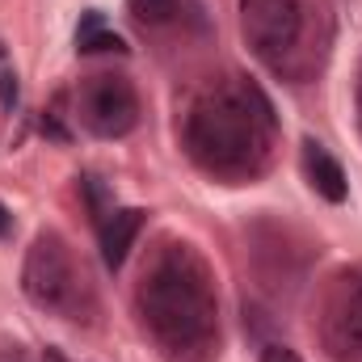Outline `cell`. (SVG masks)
<instances>
[{
	"instance_id": "cell-1",
	"label": "cell",
	"mask_w": 362,
	"mask_h": 362,
	"mask_svg": "<svg viewBox=\"0 0 362 362\" xmlns=\"http://www.w3.org/2000/svg\"><path fill=\"white\" fill-rule=\"evenodd\" d=\"M139 228H144V211H135V206H122V211L105 215V223H101V257H105L110 270H118L127 262Z\"/></svg>"
},
{
	"instance_id": "cell-2",
	"label": "cell",
	"mask_w": 362,
	"mask_h": 362,
	"mask_svg": "<svg viewBox=\"0 0 362 362\" xmlns=\"http://www.w3.org/2000/svg\"><path fill=\"white\" fill-rule=\"evenodd\" d=\"M303 160H308V177L316 185V194L320 198H329V202H346V194H350V185H346V173H341V165L320 148V144H303Z\"/></svg>"
},
{
	"instance_id": "cell-3",
	"label": "cell",
	"mask_w": 362,
	"mask_h": 362,
	"mask_svg": "<svg viewBox=\"0 0 362 362\" xmlns=\"http://www.w3.org/2000/svg\"><path fill=\"white\" fill-rule=\"evenodd\" d=\"M131 4V13L139 17V21H148V25H160V21H169V13H173V0H127Z\"/></svg>"
},
{
	"instance_id": "cell-4",
	"label": "cell",
	"mask_w": 362,
	"mask_h": 362,
	"mask_svg": "<svg viewBox=\"0 0 362 362\" xmlns=\"http://www.w3.org/2000/svg\"><path fill=\"white\" fill-rule=\"evenodd\" d=\"M76 47L85 51V55H97V51H127V42L118 38V34H89V38H76Z\"/></svg>"
},
{
	"instance_id": "cell-5",
	"label": "cell",
	"mask_w": 362,
	"mask_h": 362,
	"mask_svg": "<svg viewBox=\"0 0 362 362\" xmlns=\"http://www.w3.org/2000/svg\"><path fill=\"white\" fill-rule=\"evenodd\" d=\"M0 105H4V110L17 105V76H13V72H0Z\"/></svg>"
},
{
	"instance_id": "cell-6",
	"label": "cell",
	"mask_w": 362,
	"mask_h": 362,
	"mask_svg": "<svg viewBox=\"0 0 362 362\" xmlns=\"http://www.w3.org/2000/svg\"><path fill=\"white\" fill-rule=\"evenodd\" d=\"M262 362H303V358H299L291 346H266V350H262Z\"/></svg>"
},
{
	"instance_id": "cell-7",
	"label": "cell",
	"mask_w": 362,
	"mask_h": 362,
	"mask_svg": "<svg viewBox=\"0 0 362 362\" xmlns=\"http://www.w3.org/2000/svg\"><path fill=\"white\" fill-rule=\"evenodd\" d=\"M97 30H101V13H97V8H93L89 17H85V21H81V34H76V38H89V34H97Z\"/></svg>"
},
{
	"instance_id": "cell-8",
	"label": "cell",
	"mask_w": 362,
	"mask_h": 362,
	"mask_svg": "<svg viewBox=\"0 0 362 362\" xmlns=\"http://www.w3.org/2000/svg\"><path fill=\"white\" fill-rule=\"evenodd\" d=\"M42 131H47V135H55V139H68V131H64L55 118H42Z\"/></svg>"
},
{
	"instance_id": "cell-9",
	"label": "cell",
	"mask_w": 362,
	"mask_h": 362,
	"mask_svg": "<svg viewBox=\"0 0 362 362\" xmlns=\"http://www.w3.org/2000/svg\"><path fill=\"white\" fill-rule=\"evenodd\" d=\"M13 232V215L4 211V202H0V236H8Z\"/></svg>"
}]
</instances>
